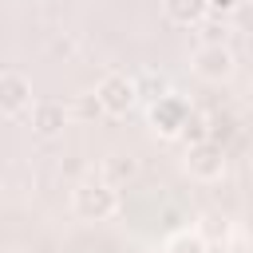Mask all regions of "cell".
<instances>
[{
	"instance_id": "1",
	"label": "cell",
	"mask_w": 253,
	"mask_h": 253,
	"mask_svg": "<svg viewBox=\"0 0 253 253\" xmlns=\"http://www.w3.org/2000/svg\"><path fill=\"white\" fill-rule=\"evenodd\" d=\"M71 210L83 221H107L119 213V190L103 178H83L71 190Z\"/></svg>"
},
{
	"instance_id": "2",
	"label": "cell",
	"mask_w": 253,
	"mask_h": 253,
	"mask_svg": "<svg viewBox=\"0 0 253 253\" xmlns=\"http://www.w3.org/2000/svg\"><path fill=\"white\" fill-rule=\"evenodd\" d=\"M95 99L103 107V115L111 119H123L134 103H138V87H134V75H123V71H107L99 83H95Z\"/></svg>"
},
{
	"instance_id": "3",
	"label": "cell",
	"mask_w": 253,
	"mask_h": 253,
	"mask_svg": "<svg viewBox=\"0 0 253 253\" xmlns=\"http://www.w3.org/2000/svg\"><path fill=\"white\" fill-rule=\"evenodd\" d=\"M190 103L182 99V95H162L158 103H150V126H154V134H162V138H182V130H186V119H190Z\"/></svg>"
},
{
	"instance_id": "4",
	"label": "cell",
	"mask_w": 253,
	"mask_h": 253,
	"mask_svg": "<svg viewBox=\"0 0 253 253\" xmlns=\"http://www.w3.org/2000/svg\"><path fill=\"white\" fill-rule=\"evenodd\" d=\"M190 63H194V75L206 79V83H221V79H229L233 67H237V59H233V51H229L225 43H202Z\"/></svg>"
},
{
	"instance_id": "5",
	"label": "cell",
	"mask_w": 253,
	"mask_h": 253,
	"mask_svg": "<svg viewBox=\"0 0 253 253\" xmlns=\"http://www.w3.org/2000/svg\"><path fill=\"white\" fill-rule=\"evenodd\" d=\"M186 174L198 178V182H217L225 174V150L221 142H198V146H186Z\"/></svg>"
},
{
	"instance_id": "6",
	"label": "cell",
	"mask_w": 253,
	"mask_h": 253,
	"mask_svg": "<svg viewBox=\"0 0 253 253\" xmlns=\"http://www.w3.org/2000/svg\"><path fill=\"white\" fill-rule=\"evenodd\" d=\"M32 111V79L24 71H0V115Z\"/></svg>"
},
{
	"instance_id": "7",
	"label": "cell",
	"mask_w": 253,
	"mask_h": 253,
	"mask_svg": "<svg viewBox=\"0 0 253 253\" xmlns=\"http://www.w3.org/2000/svg\"><path fill=\"white\" fill-rule=\"evenodd\" d=\"M67 126V107L55 99H40L32 103V134L36 138H59Z\"/></svg>"
},
{
	"instance_id": "8",
	"label": "cell",
	"mask_w": 253,
	"mask_h": 253,
	"mask_svg": "<svg viewBox=\"0 0 253 253\" xmlns=\"http://www.w3.org/2000/svg\"><path fill=\"white\" fill-rule=\"evenodd\" d=\"M166 16L178 24V28H194L210 16V4L206 0H166Z\"/></svg>"
},
{
	"instance_id": "9",
	"label": "cell",
	"mask_w": 253,
	"mask_h": 253,
	"mask_svg": "<svg viewBox=\"0 0 253 253\" xmlns=\"http://www.w3.org/2000/svg\"><path fill=\"white\" fill-rule=\"evenodd\" d=\"M138 174V162L130 158V154H107L103 158V182H111V186H119V182H130Z\"/></svg>"
},
{
	"instance_id": "10",
	"label": "cell",
	"mask_w": 253,
	"mask_h": 253,
	"mask_svg": "<svg viewBox=\"0 0 253 253\" xmlns=\"http://www.w3.org/2000/svg\"><path fill=\"white\" fill-rule=\"evenodd\" d=\"M134 87H138V99L142 103H158L162 95H170V79L162 71H142L134 75Z\"/></svg>"
},
{
	"instance_id": "11",
	"label": "cell",
	"mask_w": 253,
	"mask_h": 253,
	"mask_svg": "<svg viewBox=\"0 0 253 253\" xmlns=\"http://www.w3.org/2000/svg\"><path fill=\"white\" fill-rule=\"evenodd\" d=\"M182 138H186V146H198V142H210V138H213V126H210V115H206V111H190V119H186V130H182Z\"/></svg>"
},
{
	"instance_id": "12",
	"label": "cell",
	"mask_w": 253,
	"mask_h": 253,
	"mask_svg": "<svg viewBox=\"0 0 253 253\" xmlns=\"http://www.w3.org/2000/svg\"><path fill=\"white\" fill-rule=\"evenodd\" d=\"M206 4H210V16H217V20L237 16V8H241V0H206Z\"/></svg>"
},
{
	"instance_id": "13",
	"label": "cell",
	"mask_w": 253,
	"mask_h": 253,
	"mask_svg": "<svg viewBox=\"0 0 253 253\" xmlns=\"http://www.w3.org/2000/svg\"><path fill=\"white\" fill-rule=\"evenodd\" d=\"M79 115H83V119H95V115H103V107H99V99H95V95H87V99L79 103Z\"/></svg>"
},
{
	"instance_id": "14",
	"label": "cell",
	"mask_w": 253,
	"mask_h": 253,
	"mask_svg": "<svg viewBox=\"0 0 253 253\" xmlns=\"http://www.w3.org/2000/svg\"><path fill=\"white\" fill-rule=\"evenodd\" d=\"M237 16H241V28H245V32H253V4H241V8H237Z\"/></svg>"
},
{
	"instance_id": "15",
	"label": "cell",
	"mask_w": 253,
	"mask_h": 253,
	"mask_svg": "<svg viewBox=\"0 0 253 253\" xmlns=\"http://www.w3.org/2000/svg\"><path fill=\"white\" fill-rule=\"evenodd\" d=\"M28 4H40V0H28Z\"/></svg>"
}]
</instances>
